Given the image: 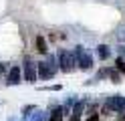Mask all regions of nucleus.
I'll list each match as a JSON object with an SVG mask.
<instances>
[{"mask_svg": "<svg viewBox=\"0 0 125 121\" xmlns=\"http://www.w3.org/2000/svg\"><path fill=\"white\" fill-rule=\"evenodd\" d=\"M95 53H97V56H99L101 61H107L109 56H111V51H109V46H107V44H99Z\"/></svg>", "mask_w": 125, "mask_h": 121, "instance_id": "nucleus-8", "label": "nucleus"}, {"mask_svg": "<svg viewBox=\"0 0 125 121\" xmlns=\"http://www.w3.org/2000/svg\"><path fill=\"white\" fill-rule=\"evenodd\" d=\"M87 121H99V113H91Z\"/></svg>", "mask_w": 125, "mask_h": 121, "instance_id": "nucleus-14", "label": "nucleus"}, {"mask_svg": "<svg viewBox=\"0 0 125 121\" xmlns=\"http://www.w3.org/2000/svg\"><path fill=\"white\" fill-rule=\"evenodd\" d=\"M62 117H65V111H62V107H54V109L51 111L49 121H62Z\"/></svg>", "mask_w": 125, "mask_h": 121, "instance_id": "nucleus-9", "label": "nucleus"}, {"mask_svg": "<svg viewBox=\"0 0 125 121\" xmlns=\"http://www.w3.org/2000/svg\"><path fill=\"white\" fill-rule=\"evenodd\" d=\"M115 65H117V71H119V73H125V59L117 56V59H115Z\"/></svg>", "mask_w": 125, "mask_h": 121, "instance_id": "nucleus-12", "label": "nucleus"}, {"mask_svg": "<svg viewBox=\"0 0 125 121\" xmlns=\"http://www.w3.org/2000/svg\"><path fill=\"white\" fill-rule=\"evenodd\" d=\"M75 63H77V69H81V71H89L93 67V56L89 55V51L85 46H77L75 48Z\"/></svg>", "mask_w": 125, "mask_h": 121, "instance_id": "nucleus-2", "label": "nucleus"}, {"mask_svg": "<svg viewBox=\"0 0 125 121\" xmlns=\"http://www.w3.org/2000/svg\"><path fill=\"white\" fill-rule=\"evenodd\" d=\"M125 111V97L123 95H111L105 103V113L111 115V113H121Z\"/></svg>", "mask_w": 125, "mask_h": 121, "instance_id": "nucleus-3", "label": "nucleus"}, {"mask_svg": "<svg viewBox=\"0 0 125 121\" xmlns=\"http://www.w3.org/2000/svg\"><path fill=\"white\" fill-rule=\"evenodd\" d=\"M34 40H36V51H38V53H42V55H46V51H49V46H46V40H44L42 36H36Z\"/></svg>", "mask_w": 125, "mask_h": 121, "instance_id": "nucleus-10", "label": "nucleus"}, {"mask_svg": "<svg viewBox=\"0 0 125 121\" xmlns=\"http://www.w3.org/2000/svg\"><path fill=\"white\" fill-rule=\"evenodd\" d=\"M20 77H22L20 67H12V69L8 71V77H6V85H10V87L18 85V83H20Z\"/></svg>", "mask_w": 125, "mask_h": 121, "instance_id": "nucleus-6", "label": "nucleus"}, {"mask_svg": "<svg viewBox=\"0 0 125 121\" xmlns=\"http://www.w3.org/2000/svg\"><path fill=\"white\" fill-rule=\"evenodd\" d=\"M57 59H54L52 55H49L46 56V61H42V63H36V75L41 77V79H44V81H49V79H52L54 77V73H57Z\"/></svg>", "mask_w": 125, "mask_h": 121, "instance_id": "nucleus-1", "label": "nucleus"}, {"mask_svg": "<svg viewBox=\"0 0 125 121\" xmlns=\"http://www.w3.org/2000/svg\"><path fill=\"white\" fill-rule=\"evenodd\" d=\"M42 89H44V91H61L62 87L61 85H51V87H42Z\"/></svg>", "mask_w": 125, "mask_h": 121, "instance_id": "nucleus-13", "label": "nucleus"}, {"mask_svg": "<svg viewBox=\"0 0 125 121\" xmlns=\"http://www.w3.org/2000/svg\"><path fill=\"white\" fill-rule=\"evenodd\" d=\"M107 75H109V79H111V83H121V75H119V71H115V69H109V73H107Z\"/></svg>", "mask_w": 125, "mask_h": 121, "instance_id": "nucleus-11", "label": "nucleus"}, {"mask_svg": "<svg viewBox=\"0 0 125 121\" xmlns=\"http://www.w3.org/2000/svg\"><path fill=\"white\" fill-rule=\"evenodd\" d=\"M24 79H26V83H30V85H34V81L38 79V75H36V63H32L30 56H24Z\"/></svg>", "mask_w": 125, "mask_h": 121, "instance_id": "nucleus-5", "label": "nucleus"}, {"mask_svg": "<svg viewBox=\"0 0 125 121\" xmlns=\"http://www.w3.org/2000/svg\"><path fill=\"white\" fill-rule=\"evenodd\" d=\"M83 109H85V101H77L75 107H73V111H71V121H81Z\"/></svg>", "mask_w": 125, "mask_h": 121, "instance_id": "nucleus-7", "label": "nucleus"}, {"mask_svg": "<svg viewBox=\"0 0 125 121\" xmlns=\"http://www.w3.org/2000/svg\"><path fill=\"white\" fill-rule=\"evenodd\" d=\"M121 55H123V56H121V59H125V48H123V51H121Z\"/></svg>", "mask_w": 125, "mask_h": 121, "instance_id": "nucleus-15", "label": "nucleus"}, {"mask_svg": "<svg viewBox=\"0 0 125 121\" xmlns=\"http://www.w3.org/2000/svg\"><path fill=\"white\" fill-rule=\"evenodd\" d=\"M59 69L62 73H73L77 69V63H75V55L73 53H67V51H61L59 53Z\"/></svg>", "mask_w": 125, "mask_h": 121, "instance_id": "nucleus-4", "label": "nucleus"}, {"mask_svg": "<svg viewBox=\"0 0 125 121\" xmlns=\"http://www.w3.org/2000/svg\"><path fill=\"white\" fill-rule=\"evenodd\" d=\"M0 75H2V63H0Z\"/></svg>", "mask_w": 125, "mask_h": 121, "instance_id": "nucleus-16", "label": "nucleus"}]
</instances>
